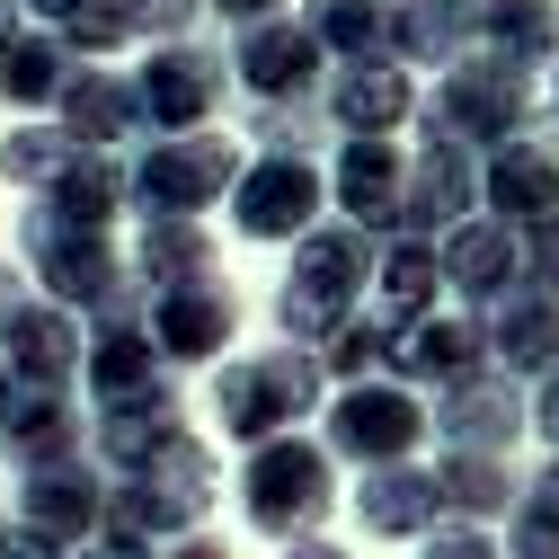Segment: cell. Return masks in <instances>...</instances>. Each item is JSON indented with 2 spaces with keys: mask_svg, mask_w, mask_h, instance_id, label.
<instances>
[{
  "mask_svg": "<svg viewBox=\"0 0 559 559\" xmlns=\"http://www.w3.org/2000/svg\"><path fill=\"white\" fill-rule=\"evenodd\" d=\"M320 462L311 453H266L258 462V524H285V515H320Z\"/></svg>",
  "mask_w": 559,
  "mask_h": 559,
  "instance_id": "6da1fadb",
  "label": "cell"
},
{
  "mask_svg": "<svg viewBox=\"0 0 559 559\" xmlns=\"http://www.w3.org/2000/svg\"><path fill=\"white\" fill-rule=\"evenodd\" d=\"M444 427H453V444H507L515 427H524V400L507 391V382H471L462 400H453V417H444Z\"/></svg>",
  "mask_w": 559,
  "mask_h": 559,
  "instance_id": "7a4b0ae2",
  "label": "cell"
},
{
  "mask_svg": "<svg viewBox=\"0 0 559 559\" xmlns=\"http://www.w3.org/2000/svg\"><path fill=\"white\" fill-rule=\"evenodd\" d=\"M498 204L524 223H559V160L550 152H507L498 160Z\"/></svg>",
  "mask_w": 559,
  "mask_h": 559,
  "instance_id": "3957f363",
  "label": "cell"
},
{
  "mask_svg": "<svg viewBox=\"0 0 559 559\" xmlns=\"http://www.w3.org/2000/svg\"><path fill=\"white\" fill-rule=\"evenodd\" d=\"M337 444L346 453H400V444H417V408L408 400H346Z\"/></svg>",
  "mask_w": 559,
  "mask_h": 559,
  "instance_id": "277c9868",
  "label": "cell"
},
{
  "mask_svg": "<svg viewBox=\"0 0 559 559\" xmlns=\"http://www.w3.org/2000/svg\"><path fill=\"white\" fill-rule=\"evenodd\" d=\"M302 214H311V178H302V169H266V178L249 187V214H240V223H249V231H285V223H302Z\"/></svg>",
  "mask_w": 559,
  "mask_h": 559,
  "instance_id": "5b68a950",
  "label": "cell"
},
{
  "mask_svg": "<svg viewBox=\"0 0 559 559\" xmlns=\"http://www.w3.org/2000/svg\"><path fill=\"white\" fill-rule=\"evenodd\" d=\"M498 346L515 365H559V302H515L498 320Z\"/></svg>",
  "mask_w": 559,
  "mask_h": 559,
  "instance_id": "8992f818",
  "label": "cell"
},
{
  "mask_svg": "<svg viewBox=\"0 0 559 559\" xmlns=\"http://www.w3.org/2000/svg\"><path fill=\"white\" fill-rule=\"evenodd\" d=\"M471 10L507 36V53H542V45L559 36V10H550V0H471Z\"/></svg>",
  "mask_w": 559,
  "mask_h": 559,
  "instance_id": "52a82bcc",
  "label": "cell"
},
{
  "mask_svg": "<svg viewBox=\"0 0 559 559\" xmlns=\"http://www.w3.org/2000/svg\"><path fill=\"white\" fill-rule=\"evenodd\" d=\"M160 329H169V346L178 356H204L223 329H231V302H214V294H195V302H169L160 311Z\"/></svg>",
  "mask_w": 559,
  "mask_h": 559,
  "instance_id": "ba28073f",
  "label": "cell"
},
{
  "mask_svg": "<svg viewBox=\"0 0 559 559\" xmlns=\"http://www.w3.org/2000/svg\"><path fill=\"white\" fill-rule=\"evenodd\" d=\"M507 266H515V249H507V231H471L462 249H453V275L471 294H498L507 285Z\"/></svg>",
  "mask_w": 559,
  "mask_h": 559,
  "instance_id": "9c48e42d",
  "label": "cell"
},
{
  "mask_svg": "<svg viewBox=\"0 0 559 559\" xmlns=\"http://www.w3.org/2000/svg\"><path fill=\"white\" fill-rule=\"evenodd\" d=\"M515 498V479H507V462H488V453H471V462H453V507H471V515H488V507H507Z\"/></svg>",
  "mask_w": 559,
  "mask_h": 559,
  "instance_id": "30bf717a",
  "label": "cell"
},
{
  "mask_svg": "<svg viewBox=\"0 0 559 559\" xmlns=\"http://www.w3.org/2000/svg\"><path fill=\"white\" fill-rule=\"evenodd\" d=\"M417 373H471L479 365V337L471 329H417V356H408Z\"/></svg>",
  "mask_w": 559,
  "mask_h": 559,
  "instance_id": "8fae6325",
  "label": "cell"
},
{
  "mask_svg": "<svg viewBox=\"0 0 559 559\" xmlns=\"http://www.w3.org/2000/svg\"><path fill=\"white\" fill-rule=\"evenodd\" d=\"M427 507H436V488H427V479H391L382 498H373V524H382V533H408Z\"/></svg>",
  "mask_w": 559,
  "mask_h": 559,
  "instance_id": "7c38bea8",
  "label": "cell"
},
{
  "mask_svg": "<svg viewBox=\"0 0 559 559\" xmlns=\"http://www.w3.org/2000/svg\"><path fill=\"white\" fill-rule=\"evenodd\" d=\"M515 559H559V515H550L542 498L515 515Z\"/></svg>",
  "mask_w": 559,
  "mask_h": 559,
  "instance_id": "4fadbf2b",
  "label": "cell"
},
{
  "mask_svg": "<svg viewBox=\"0 0 559 559\" xmlns=\"http://www.w3.org/2000/svg\"><path fill=\"white\" fill-rule=\"evenodd\" d=\"M533 275L559 294V223H542V240H533Z\"/></svg>",
  "mask_w": 559,
  "mask_h": 559,
  "instance_id": "5bb4252c",
  "label": "cell"
},
{
  "mask_svg": "<svg viewBox=\"0 0 559 559\" xmlns=\"http://www.w3.org/2000/svg\"><path fill=\"white\" fill-rule=\"evenodd\" d=\"M427 559H488V542H479V533H444Z\"/></svg>",
  "mask_w": 559,
  "mask_h": 559,
  "instance_id": "9a60e30c",
  "label": "cell"
},
{
  "mask_svg": "<svg viewBox=\"0 0 559 559\" xmlns=\"http://www.w3.org/2000/svg\"><path fill=\"white\" fill-rule=\"evenodd\" d=\"M542 427H550V444H559V382L542 391Z\"/></svg>",
  "mask_w": 559,
  "mask_h": 559,
  "instance_id": "2e32d148",
  "label": "cell"
},
{
  "mask_svg": "<svg viewBox=\"0 0 559 559\" xmlns=\"http://www.w3.org/2000/svg\"><path fill=\"white\" fill-rule=\"evenodd\" d=\"M542 507H550V515H559V462H550V479H542Z\"/></svg>",
  "mask_w": 559,
  "mask_h": 559,
  "instance_id": "e0dca14e",
  "label": "cell"
},
{
  "mask_svg": "<svg viewBox=\"0 0 559 559\" xmlns=\"http://www.w3.org/2000/svg\"><path fill=\"white\" fill-rule=\"evenodd\" d=\"M302 559H329V550H302Z\"/></svg>",
  "mask_w": 559,
  "mask_h": 559,
  "instance_id": "ac0fdd59",
  "label": "cell"
}]
</instances>
